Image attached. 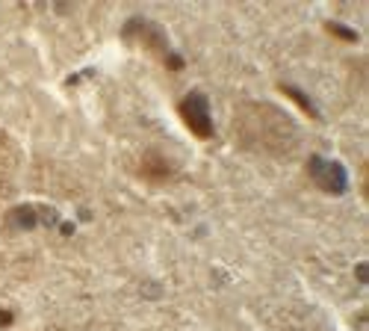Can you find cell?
<instances>
[{"label":"cell","mask_w":369,"mask_h":331,"mask_svg":"<svg viewBox=\"0 0 369 331\" xmlns=\"http://www.w3.org/2000/svg\"><path fill=\"white\" fill-rule=\"evenodd\" d=\"M310 175L313 180L320 184L325 192L331 195H340L346 192V172H343V166L340 163H334V160H322V157H310Z\"/></svg>","instance_id":"7a4b0ae2"},{"label":"cell","mask_w":369,"mask_h":331,"mask_svg":"<svg viewBox=\"0 0 369 331\" xmlns=\"http://www.w3.org/2000/svg\"><path fill=\"white\" fill-rule=\"evenodd\" d=\"M12 222L21 225V228H33V225L39 222V213L33 210V207H18V210L12 213Z\"/></svg>","instance_id":"3957f363"},{"label":"cell","mask_w":369,"mask_h":331,"mask_svg":"<svg viewBox=\"0 0 369 331\" xmlns=\"http://www.w3.org/2000/svg\"><path fill=\"white\" fill-rule=\"evenodd\" d=\"M283 92H287V95L293 98L295 104H301V110H305V112L316 115V112H313V107H310V101H308V98H305V92H298V89H293V86H283Z\"/></svg>","instance_id":"277c9868"},{"label":"cell","mask_w":369,"mask_h":331,"mask_svg":"<svg viewBox=\"0 0 369 331\" xmlns=\"http://www.w3.org/2000/svg\"><path fill=\"white\" fill-rule=\"evenodd\" d=\"M12 323V313H4V310H0V325H9Z\"/></svg>","instance_id":"8992f818"},{"label":"cell","mask_w":369,"mask_h":331,"mask_svg":"<svg viewBox=\"0 0 369 331\" xmlns=\"http://www.w3.org/2000/svg\"><path fill=\"white\" fill-rule=\"evenodd\" d=\"M328 30H331V33H337L340 39H348V42H358V33H351V30H343V27H337V24H334V21L328 24Z\"/></svg>","instance_id":"5b68a950"},{"label":"cell","mask_w":369,"mask_h":331,"mask_svg":"<svg viewBox=\"0 0 369 331\" xmlns=\"http://www.w3.org/2000/svg\"><path fill=\"white\" fill-rule=\"evenodd\" d=\"M177 112L183 124H187L198 139H210L213 137V119H210V104H207V95L201 92H189L183 101L177 104Z\"/></svg>","instance_id":"6da1fadb"}]
</instances>
